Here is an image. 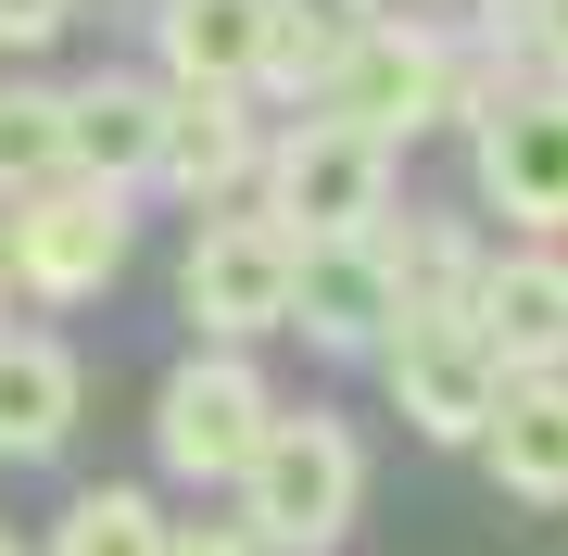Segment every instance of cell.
I'll return each instance as SVG.
<instances>
[{
  "mask_svg": "<svg viewBox=\"0 0 568 556\" xmlns=\"http://www.w3.org/2000/svg\"><path fill=\"white\" fill-rule=\"evenodd\" d=\"M227 494H241V532H253L265 556H342L354 506H366V443H354L328 405H278Z\"/></svg>",
  "mask_w": 568,
  "mask_h": 556,
  "instance_id": "1",
  "label": "cell"
},
{
  "mask_svg": "<svg viewBox=\"0 0 568 556\" xmlns=\"http://www.w3.org/2000/svg\"><path fill=\"white\" fill-rule=\"evenodd\" d=\"M13 228H0V266H13V291H39V304H89V291L126 279V190L114 178H39L26 203H0Z\"/></svg>",
  "mask_w": 568,
  "mask_h": 556,
  "instance_id": "2",
  "label": "cell"
},
{
  "mask_svg": "<svg viewBox=\"0 0 568 556\" xmlns=\"http://www.w3.org/2000/svg\"><path fill=\"white\" fill-rule=\"evenodd\" d=\"M265 215L291 228V241H354V228L392 215V140H366L342 114H304L291 140H265Z\"/></svg>",
  "mask_w": 568,
  "mask_h": 556,
  "instance_id": "3",
  "label": "cell"
},
{
  "mask_svg": "<svg viewBox=\"0 0 568 556\" xmlns=\"http://www.w3.org/2000/svg\"><path fill=\"white\" fill-rule=\"evenodd\" d=\"M467 127H480V203L530 228V241H556L568 228V89L556 77H506L493 102H467Z\"/></svg>",
  "mask_w": 568,
  "mask_h": 556,
  "instance_id": "4",
  "label": "cell"
},
{
  "mask_svg": "<svg viewBox=\"0 0 568 556\" xmlns=\"http://www.w3.org/2000/svg\"><path fill=\"white\" fill-rule=\"evenodd\" d=\"M316 114H342V127H366V140L405 152L417 127L455 114V39L417 26V13H366V39L342 51V77L316 89Z\"/></svg>",
  "mask_w": 568,
  "mask_h": 556,
  "instance_id": "5",
  "label": "cell"
},
{
  "mask_svg": "<svg viewBox=\"0 0 568 556\" xmlns=\"http://www.w3.org/2000/svg\"><path fill=\"white\" fill-rule=\"evenodd\" d=\"M265 417H278L265 367L241 342H215V354H190V367L152 392V455H164V481H241V455L265 443Z\"/></svg>",
  "mask_w": 568,
  "mask_h": 556,
  "instance_id": "6",
  "label": "cell"
},
{
  "mask_svg": "<svg viewBox=\"0 0 568 556\" xmlns=\"http://www.w3.org/2000/svg\"><path fill=\"white\" fill-rule=\"evenodd\" d=\"M178 304H190L203 342L291 330V228L278 215H203V241H190V266H178Z\"/></svg>",
  "mask_w": 568,
  "mask_h": 556,
  "instance_id": "7",
  "label": "cell"
},
{
  "mask_svg": "<svg viewBox=\"0 0 568 556\" xmlns=\"http://www.w3.org/2000/svg\"><path fill=\"white\" fill-rule=\"evenodd\" d=\"M379 367H392V405H405L417 443H480L493 431L506 367H493V342L467 330V316H405V330L379 342Z\"/></svg>",
  "mask_w": 568,
  "mask_h": 556,
  "instance_id": "8",
  "label": "cell"
},
{
  "mask_svg": "<svg viewBox=\"0 0 568 556\" xmlns=\"http://www.w3.org/2000/svg\"><path fill=\"white\" fill-rule=\"evenodd\" d=\"M291 330L316 354H379L405 330V291H392L379 228H354V241H291Z\"/></svg>",
  "mask_w": 568,
  "mask_h": 556,
  "instance_id": "9",
  "label": "cell"
},
{
  "mask_svg": "<svg viewBox=\"0 0 568 556\" xmlns=\"http://www.w3.org/2000/svg\"><path fill=\"white\" fill-rule=\"evenodd\" d=\"M467 330L493 342V367L530 380V367H568V253L556 241H518V253H480V279H467Z\"/></svg>",
  "mask_w": 568,
  "mask_h": 556,
  "instance_id": "10",
  "label": "cell"
},
{
  "mask_svg": "<svg viewBox=\"0 0 568 556\" xmlns=\"http://www.w3.org/2000/svg\"><path fill=\"white\" fill-rule=\"evenodd\" d=\"M253 165H265V140H253V89H164V152H152V190L227 203Z\"/></svg>",
  "mask_w": 568,
  "mask_h": 556,
  "instance_id": "11",
  "label": "cell"
},
{
  "mask_svg": "<svg viewBox=\"0 0 568 556\" xmlns=\"http://www.w3.org/2000/svg\"><path fill=\"white\" fill-rule=\"evenodd\" d=\"M152 152H164V77H89V89H63V165L77 178L152 190Z\"/></svg>",
  "mask_w": 568,
  "mask_h": 556,
  "instance_id": "12",
  "label": "cell"
},
{
  "mask_svg": "<svg viewBox=\"0 0 568 556\" xmlns=\"http://www.w3.org/2000/svg\"><path fill=\"white\" fill-rule=\"evenodd\" d=\"M152 77L164 89H253L265 0H152Z\"/></svg>",
  "mask_w": 568,
  "mask_h": 556,
  "instance_id": "13",
  "label": "cell"
},
{
  "mask_svg": "<svg viewBox=\"0 0 568 556\" xmlns=\"http://www.w3.org/2000/svg\"><path fill=\"white\" fill-rule=\"evenodd\" d=\"M480 455H493V481H506L518 506H568V367H530V380L493 392Z\"/></svg>",
  "mask_w": 568,
  "mask_h": 556,
  "instance_id": "14",
  "label": "cell"
},
{
  "mask_svg": "<svg viewBox=\"0 0 568 556\" xmlns=\"http://www.w3.org/2000/svg\"><path fill=\"white\" fill-rule=\"evenodd\" d=\"M63 431H77V354L51 330H0V455L39 468L63 455Z\"/></svg>",
  "mask_w": 568,
  "mask_h": 556,
  "instance_id": "15",
  "label": "cell"
},
{
  "mask_svg": "<svg viewBox=\"0 0 568 556\" xmlns=\"http://www.w3.org/2000/svg\"><path fill=\"white\" fill-rule=\"evenodd\" d=\"M366 13H379V0H265V77H253V89L316 102V89L342 77V51L366 39Z\"/></svg>",
  "mask_w": 568,
  "mask_h": 556,
  "instance_id": "16",
  "label": "cell"
},
{
  "mask_svg": "<svg viewBox=\"0 0 568 556\" xmlns=\"http://www.w3.org/2000/svg\"><path fill=\"white\" fill-rule=\"evenodd\" d=\"M379 253H392V291H405V316H455L467 279H480V241H467L455 215H379Z\"/></svg>",
  "mask_w": 568,
  "mask_h": 556,
  "instance_id": "17",
  "label": "cell"
},
{
  "mask_svg": "<svg viewBox=\"0 0 568 556\" xmlns=\"http://www.w3.org/2000/svg\"><path fill=\"white\" fill-rule=\"evenodd\" d=\"M51 556H164V506L140 481H89V494L51 518Z\"/></svg>",
  "mask_w": 568,
  "mask_h": 556,
  "instance_id": "18",
  "label": "cell"
},
{
  "mask_svg": "<svg viewBox=\"0 0 568 556\" xmlns=\"http://www.w3.org/2000/svg\"><path fill=\"white\" fill-rule=\"evenodd\" d=\"M39 178H63V89L0 77V203H26Z\"/></svg>",
  "mask_w": 568,
  "mask_h": 556,
  "instance_id": "19",
  "label": "cell"
},
{
  "mask_svg": "<svg viewBox=\"0 0 568 556\" xmlns=\"http://www.w3.org/2000/svg\"><path fill=\"white\" fill-rule=\"evenodd\" d=\"M506 39H518L530 77H556V89H568V0H506Z\"/></svg>",
  "mask_w": 568,
  "mask_h": 556,
  "instance_id": "20",
  "label": "cell"
},
{
  "mask_svg": "<svg viewBox=\"0 0 568 556\" xmlns=\"http://www.w3.org/2000/svg\"><path fill=\"white\" fill-rule=\"evenodd\" d=\"M164 556H265L241 518H164Z\"/></svg>",
  "mask_w": 568,
  "mask_h": 556,
  "instance_id": "21",
  "label": "cell"
},
{
  "mask_svg": "<svg viewBox=\"0 0 568 556\" xmlns=\"http://www.w3.org/2000/svg\"><path fill=\"white\" fill-rule=\"evenodd\" d=\"M63 26H77V0H0V51H39Z\"/></svg>",
  "mask_w": 568,
  "mask_h": 556,
  "instance_id": "22",
  "label": "cell"
},
{
  "mask_svg": "<svg viewBox=\"0 0 568 556\" xmlns=\"http://www.w3.org/2000/svg\"><path fill=\"white\" fill-rule=\"evenodd\" d=\"M0 556H26V532H0Z\"/></svg>",
  "mask_w": 568,
  "mask_h": 556,
  "instance_id": "23",
  "label": "cell"
},
{
  "mask_svg": "<svg viewBox=\"0 0 568 556\" xmlns=\"http://www.w3.org/2000/svg\"><path fill=\"white\" fill-rule=\"evenodd\" d=\"M0 304H13V266H0Z\"/></svg>",
  "mask_w": 568,
  "mask_h": 556,
  "instance_id": "24",
  "label": "cell"
}]
</instances>
